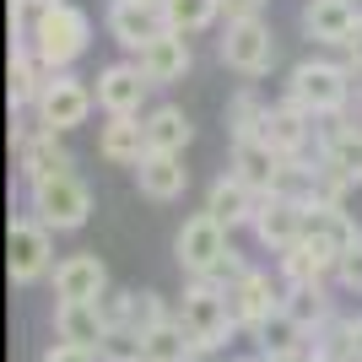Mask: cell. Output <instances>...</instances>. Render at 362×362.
<instances>
[{"mask_svg": "<svg viewBox=\"0 0 362 362\" xmlns=\"http://www.w3.org/2000/svg\"><path fill=\"white\" fill-rule=\"evenodd\" d=\"M98 151L114 168H136L146 157V124H141V114H108L98 124Z\"/></svg>", "mask_w": 362, "mask_h": 362, "instance_id": "19", "label": "cell"}, {"mask_svg": "<svg viewBox=\"0 0 362 362\" xmlns=\"http://www.w3.org/2000/svg\"><path fill=\"white\" fill-rule=\"evenodd\" d=\"M281 298H287V281H281V276L271 281V271H249L243 281H233V287H227L233 325H238V330H255L265 314H276V308H281Z\"/></svg>", "mask_w": 362, "mask_h": 362, "instance_id": "11", "label": "cell"}, {"mask_svg": "<svg viewBox=\"0 0 362 362\" xmlns=\"http://www.w3.org/2000/svg\"><path fill=\"white\" fill-rule=\"evenodd\" d=\"M49 81L44 60L33 54L28 44H11V108L22 114V108H33V98H38V87Z\"/></svg>", "mask_w": 362, "mask_h": 362, "instance_id": "27", "label": "cell"}, {"mask_svg": "<svg viewBox=\"0 0 362 362\" xmlns=\"http://www.w3.org/2000/svg\"><path fill=\"white\" fill-rule=\"evenodd\" d=\"M38 362H103V357H98V346H76V341H54V346H49Z\"/></svg>", "mask_w": 362, "mask_h": 362, "instance_id": "35", "label": "cell"}, {"mask_svg": "<svg viewBox=\"0 0 362 362\" xmlns=\"http://www.w3.org/2000/svg\"><path fill=\"white\" fill-rule=\"evenodd\" d=\"M276 276H281L287 287H330L335 281V255L303 238V243H292L287 255H276Z\"/></svg>", "mask_w": 362, "mask_h": 362, "instance_id": "21", "label": "cell"}, {"mask_svg": "<svg viewBox=\"0 0 362 362\" xmlns=\"http://www.w3.org/2000/svg\"><path fill=\"white\" fill-rule=\"evenodd\" d=\"M6 271L16 287H33L54 271V227H44L38 216H16L6 233Z\"/></svg>", "mask_w": 362, "mask_h": 362, "instance_id": "6", "label": "cell"}, {"mask_svg": "<svg viewBox=\"0 0 362 362\" xmlns=\"http://www.w3.org/2000/svg\"><path fill=\"white\" fill-rule=\"evenodd\" d=\"M173 319H179V330L189 335L195 351H222L227 335L238 330V325H233V308H227V287H216L206 276H189V287H184Z\"/></svg>", "mask_w": 362, "mask_h": 362, "instance_id": "1", "label": "cell"}, {"mask_svg": "<svg viewBox=\"0 0 362 362\" xmlns=\"http://www.w3.org/2000/svg\"><path fill=\"white\" fill-rule=\"evenodd\" d=\"M54 298L60 303H98L108 298V265L98 255H71L54 265Z\"/></svg>", "mask_w": 362, "mask_h": 362, "instance_id": "16", "label": "cell"}, {"mask_svg": "<svg viewBox=\"0 0 362 362\" xmlns=\"http://www.w3.org/2000/svg\"><path fill=\"white\" fill-rule=\"evenodd\" d=\"M136 184L146 200H179L184 184H189V168H184V151H146L136 163Z\"/></svg>", "mask_w": 362, "mask_h": 362, "instance_id": "24", "label": "cell"}, {"mask_svg": "<svg viewBox=\"0 0 362 362\" xmlns=\"http://www.w3.org/2000/svg\"><path fill=\"white\" fill-rule=\"evenodd\" d=\"M335 281H341L346 292H362V243H357V249H346V255L335 259Z\"/></svg>", "mask_w": 362, "mask_h": 362, "instance_id": "34", "label": "cell"}, {"mask_svg": "<svg viewBox=\"0 0 362 362\" xmlns=\"http://www.w3.org/2000/svg\"><path fill=\"white\" fill-rule=\"evenodd\" d=\"M303 238L319 243V249H330V255L341 259L346 249H357V243H362V227H357V216H351L346 206H308V227H303Z\"/></svg>", "mask_w": 362, "mask_h": 362, "instance_id": "23", "label": "cell"}, {"mask_svg": "<svg viewBox=\"0 0 362 362\" xmlns=\"http://www.w3.org/2000/svg\"><path fill=\"white\" fill-rule=\"evenodd\" d=\"M259 362H308V351H298V357H265V351H259Z\"/></svg>", "mask_w": 362, "mask_h": 362, "instance_id": "39", "label": "cell"}, {"mask_svg": "<svg viewBox=\"0 0 362 362\" xmlns=\"http://www.w3.org/2000/svg\"><path fill=\"white\" fill-rule=\"evenodd\" d=\"M351 87H357V76L341 60H303L287 76V98L314 119H341L351 103Z\"/></svg>", "mask_w": 362, "mask_h": 362, "instance_id": "3", "label": "cell"}, {"mask_svg": "<svg viewBox=\"0 0 362 362\" xmlns=\"http://www.w3.org/2000/svg\"><path fill=\"white\" fill-rule=\"evenodd\" d=\"M130 60L141 65V76H146L151 87H173V81L189 76V60H195V54H189V38H184V33L168 28V33H157L146 49H136Z\"/></svg>", "mask_w": 362, "mask_h": 362, "instance_id": "13", "label": "cell"}, {"mask_svg": "<svg viewBox=\"0 0 362 362\" xmlns=\"http://www.w3.org/2000/svg\"><path fill=\"white\" fill-rule=\"evenodd\" d=\"M168 319H173V308H168L163 292H130V325H124V330L151 335L157 325H168Z\"/></svg>", "mask_w": 362, "mask_h": 362, "instance_id": "31", "label": "cell"}, {"mask_svg": "<svg viewBox=\"0 0 362 362\" xmlns=\"http://www.w3.org/2000/svg\"><path fill=\"white\" fill-rule=\"evenodd\" d=\"M92 108H98V92L81 81V76L71 71H49V81L38 87V98H33V119L44 124V130H76V124L92 119Z\"/></svg>", "mask_w": 362, "mask_h": 362, "instance_id": "5", "label": "cell"}, {"mask_svg": "<svg viewBox=\"0 0 362 362\" xmlns=\"http://www.w3.org/2000/svg\"><path fill=\"white\" fill-rule=\"evenodd\" d=\"M60 0H11V33L16 38H28L33 28H38V16L44 11H54Z\"/></svg>", "mask_w": 362, "mask_h": 362, "instance_id": "33", "label": "cell"}, {"mask_svg": "<svg viewBox=\"0 0 362 362\" xmlns=\"http://www.w3.org/2000/svg\"><path fill=\"white\" fill-rule=\"evenodd\" d=\"M11 146H16V173L28 184L49 179V173H71V151H65L60 130H44V124L33 119V108H28V119H16Z\"/></svg>", "mask_w": 362, "mask_h": 362, "instance_id": "8", "label": "cell"}, {"mask_svg": "<svg viewBox=\"0 0 362 362\" xmlns=\"http://www.w3.org/2000/svg\"><path fill=\"white\" fill-rule=\"evenodd\" d=\"M146 76H141V65L136 60H114V65H103L98 71V108L103 114H141V103H146Z\"/></svg>", "mask_w": 362, "mask_h": 362, "instance_id": "14", "label": "cell"}, {"mask_svg": "<svg viewBox=\"0 0 362 362\" xmlns=\"http://www.w3.org/2000/svg\"><path fill=\"white\" fill-rule=\"evenodd\" d=\"M292 308V314L303 319V325H308V330H325V325H330L335 319V303H330V287H287V298H281Z\"/></svg>", "mask_w": 362, "mask_h": 362, "instance_id": "29", "label": "cell"}, {"mask_svg": "<svg viewBox=\"0 0 362 362\" xmlns=\"http://www.w3.org/2000/svg\"><path fill=\"white\" fill-rule=\"evenodd\" d=\"M319 163L362 184V130L351 119H319Z\"/></svg>", "mask_w": 362, "mask_h": 362, "instance_id": "17", "label": "cell"}, {"mask_svg": "<svg viewBox=\"0 0 362 362\" xmlns=\"http://www.w3.org/2000/svg\"><path fill=\"white\" fill-rule=\"evenodd\" d=\"M227 249H233V243H227V227L216 222L211 211L184 216L179 238H173V259H179V271H184V276H211V271H216V259H222Z\"/></svg>", "mask_w": 362, "mask_h": 362, "instance_id": "9", "label": "cell"}, {"mask_svg": "<svg viewBox=\"0 0 362 362\" xmlns=\"http://www.w3.org/2000/svg\"><path fill=\"white\" fill-rule=\"evenodd\" d=\"M259 11H265V0H222L227 22H243V16H259Z\"/></svg>", "mask_w": 362, "mask_h": 362, "instance_id": "36", "label": "cell"}, {"mask_svg": "<svg viewBox=\"0 0 362 362\" xmlns=\"http://www.w3.org/2000/svg\"><path fill=\"white\" fill-rule=\"evenodd\" d=\"M108 314H103V298L98 303H54V335L60 341H76V346H103L108 341Z\"/></svg>", "mask_w": 362, "mask_h": 362, "instance_id": "25", "label": "cell"}, {"mask_svg": "<svg viewBox=\"0 0 362 362\" xmlns=\"http://www.w3.org/2000/svg\"><path fill=\"white\" fill-rule=\"evenodd\" d=\"M265 114H271V103H259L255 92H238V98L227 103V130H233V141L265 136Z\"/></svg>", "mask_w": 362, "mask_h": 362, "instance_id": "30", "label": "cell"}, {"mask_svg": "<svg viewBox=\"0 0 362 362\" xmlns=\"http://www.w3.org/2000/svg\"><path fill=\"white\" fill-rule=\"evenodd\" d=\"M216 54H222L227 71H238V76H265L276 65V38H271V28H265V16L227 22L222 38H216Z\"/></svg>", "mask_w": 362, "mask_h": 362, "instance_id": "7", "label": "cell"}, {"mask_svg": "<svg viewBox=\"0 0 362 362\" xmlns=\"http://www.w3.org/2000/svg\"><path fill=\"white\" fill-rule=\"evenodd\" d=\"M249 335H255V346L265 351V357H298V351H314V330L292 314L287 303H281L276 314H265Z\"/></svg>", "mask_w": 362, "mask_h": 362, "instance_id": "18", "label": "cell"}, {"mask_svg": "<svg viewBox=\"0 0 362 362\" xmlns=\"http://www.w3.org/2000/svg\"><path fill=\"white\" fill-rule=\"evenodd\" d=\"M303 227H308V206L287 195H265L255 211V238L271 249V255H287L292 243H303Z\"/></svg>", "mask_w": 362, "mask_h": 362, "instance_id": "12", "label": "cell"}, {"mask_svg": "<svg viewBox=\"0 0 362 362\" xmlns=\"http://www.w3.org/2000/svg\"><path fill=\"white\" fill-rule=\"evenodd\" d=\"M163 16H168L173 33L195 38V33H206L216 16H222V0H163Z\"/></svg>", "mask_w": 362, "mask_h": 362, "instance_id": "28", "label": "cell"}, {"mask_svg": "<svg viewBox=\"0 0 362 362\" xmlns=\"http://www.w3.org/2000/svg\"><path fill=\"white\" fill-rule=\"evenodd\" d=\"M259 200H265V195H259V189H249L238 173H222V179L211 184V195H206V211H211L216 222L233 233V227H255Z\"/></svg>", "mask_w": 362, "mask_h": 362, "instance_id": "20", "label": "cell"}, {"mask_svg": "<svg viewBox=\"0 0 362 362\" xmlns=\"http://www.w3.org/2000/svg\"><path fill=\"white\" fill-rule=\"evenodd\" d=\"M98 357H103V362H146V346H141L136 330L114 325V330H108V341L98 346Z\"/></svg>", "mask_w": 362, "mask_h": 362, "instance_id": "32", "label": "cell"}, {"mask_svg": "<svg viewBox=\"0 0 362 362\" xmlns=\"http://www.w3.org/2000/svg\"><path fill=\"white\" fill-rule=\"evenodd\" d=\"M227 173H238V179L249 184V189L271 195V189H276V173H281V151H276L265 136L233 141V163H227Z\"/></svg>", "mask_w": 362, "mask_h": 362, "instance_id": "22", "label": "cell"}, {"mask_svg": "<svg viewBox=\"0 0 362 362\" xmlns=\"http://www.w3.org/2000/svg\"><path fill=\"white\" fill-rule=\"evenodd\" d=\"M308 362H330V357H325V351H308Z\"/></svg>", "mask_w": 362, "mask_h": 362, "instance_id": "41", "label": "cell"}, {"mask_svg": "<svg viewBox=\"0 0 362 362\" xmlns=\"http://www.w3.org/2000/svg\"><path fill=\"white\" fill-rule=\"evenodd\" d=\"M357 28H362L357 0H308V6H303V33L325 49H341Z\"/></svg>", "mask_w": 362, "mask_h": 362, "instance_id": "15", "label": "cell"}, {"mask_svg": "<svg viewBox=\"0 0 362 362\" xmlns=\"http://www.w3.org/2000/svg\"><path fill=\"white\" fill-rule=\"evenodd\" d=\"M141 124H146V151H184L189 141H195L189 114H184V108H173V103L141 114Z\"/></svg>", "mask_w": 362, "mask_h": 362, "instance_id": "26", "label": "cell"}, {"mask_svg": "<svg viewBox=\"0 0 362 362\" xmlns=\"http://www.w3.org/2000/svg\"><path fill=\"white\" fill-rule=\"evenodd\" d=\"M151 6H163V0H151Z\"/></svg>", "mask_w": 362, "mask_h": 362, "instance_id": "42", "label": "cell"}, {"mask_svg": "<svg viewBox=\"0 0 362 362\" xmlns=\"http://www.w3.org/2000/svg\"><path fill=\"white\" fill-rule=\"evenodd\" d=\"M28 211L44 227H54V233H76L92 216V189L76 173H49V179L28 184Z\"/></svg>", "mask_w": 362, "mask_h": 362, "instance_id": "4", "label": "cell"}, {"mask_svg": "<svg viewBox=\"0 0 362 362\" xmlns=\"http://www.w3.org/2000/svg\"><path fill=\"white\" fill-rule=\"evenodd\" d=\"M341 54H346V60H341V65H346V71H351V76H357V81H362V28L351 33L346 44H341Z\"/></svg>", "mask_w": 362, "mask_h": 362, "instance_id": "38", "label": "cell"}, {"mask_svg": "<svg viewBox=\"0 0 362 362\" xmlns=\"http://www.w3.org/2000/svg\"><path fill=\"white\" fill-rule=\"evenodd\" d=\"M103 28L124 54H136V49H146L157 33H168V16H163V6H151V0H108Z\"/></svg>", "mask_w": 362, "mask_h": 362, "instance_id": "10", "label": "cell"}, {"mask_svg": "<svg viewBox=\"0 0 362 362\" xmlns=\"http://www.w3.org/2000/svg\"><path fill=\"white\" fill-rule=\"evenodd\" d=\"M341 330H346V357H351V362H362V314L341 319Z\"/></svg>", "mask_w": 362, "mask_h": 362, "instance_id": "37", "label": "cell"}, {"mask_svg": "<svg viewBox=\"0 0 362 362\" xmlns=\"http://www.w3.org/2000/svg\"><path fill=\"white\" fill-rule=\"evenodd\" d=\"M16 44H28L33 54L44 60V71H71L92 44V16L81 11V6H71V0H60V6L44 11L38 28H33L28 38H16Z\"/></svg>", "mask_w": 362, "mask_h": 362, "instance_id": "2", "label": "cell"}, {"mask_svg": "<svg viewBox=\"0 0 362 362\" xmlns=\"http://www.w3.org/2000/svg\"><path fill=\"white\" fill-rule=\"evenodd\" d=\"M222 362H259V351H255V357H222Z\"/></svg>", "mask_w": 362, "mask_h": 362, "instance_id": "40", "label": "cell"}]
</instances>
